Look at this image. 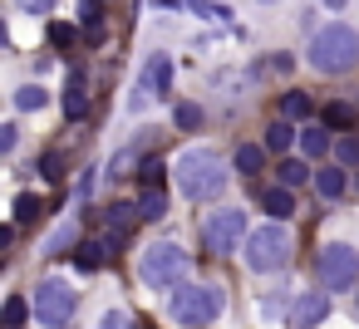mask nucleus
<instances>
[{
	"label": "nucleus",
	"instance_id": "1",
	"mask_svg": "<svg viewBox=\"0 0 359 329\" xmlns=\"http://www.w3.org/2000/svg\"><path fill=\"white\" fill-rule=\"evenodd\" d=\"M172 177H177V187H182V197L187 202H212V197H222L226 192V158L222 153H212V148H187V153H177V162H172Z\"/></svg>",
	"mask_w": 359,
	"mask_h": 329
},
{
	"label": "nucleus",
	"instance_id": "2",
	"mask_svg": "<svg viewBox=\"0 0 359 329\" xmlns=\"http://www.w3.org/2000/svg\"><path fill=\"white\" fill-rule=\"evenodd\" d=\"M310 64H315V74H349L359 64V30L354 25H325V30H315Z\"/></svg>",
	"mask_w": 359,
	"mask_h": 329
},
{
	"label": "nucleus",
	"instance_id": "3",
	"mask_svg": "<svg viewBox=\"0 0 359 329\" xmlns=\"http://www.w3.org/2000/svg\"><path fill=\"white\" fill-rule=\"evenodd\" d=\"M138 275H143L148 290H182V280H187V251L177 241H158V246H148L138 255Z\"/></svg>",
	"mask_w": 359,
	"mask_h": 329
},
{
	"label": "nucleus",
	"instance_id": "4",
	"mask_svg": "<svg viewBox=\"0 0 359 329\" xmlns=\"http://www.w3.org/2000/svg\"><path fill=\"white\" fill-rule=\"evenodd\" d=\"M290 231L280 226V221H271V226H256L251 236H246V265L251 270H261V275H271V270H280L285 260H290Z\"/></svg>",
	"mask_w": 359,
	"mask_h": 329
},
{
	"label": "nucleus",
	"instance_id": "5",
	"mask_svg": "<svg viewBox=\"0 0 359 329\" xmlns=\"http://www.w3.org/2000/svg\"><path fill=\"white\" fill-rule=\"evenodd\" d=\"M222 314V290L217 285H182L177 295H172V319L182 324V329H202V324H212Z\"/></svg>",
	"mask_w": 359,
	"mask_h": 329
},
{
	"label": "nucleus",
	"instance_id": "6",
	"mask_svg": "<svg viewBox=\"0 0 359 329\" xmlns=\"http://www.w3.org/2000/svg\"><path fill=\"white\" fill-rule=\"evenodd\" d=\"M35 319H40V329H65L69 324V314H74V304H79V295L65 285V280H40V290H35Z\"/></svg>",
	"mask_w": 359,
	"mask_h": 329
},
{
	"label": "nucleus",
	"instance_id": "7",
	"mask_svg": "<svg viewBox=\"0 0 359 329\" xmlns=\"http://www.w3.org/2000/svg\"><path fill=\"white\" fill-rule=\"evenodd\" d=\"M202 241H207V251H212V255H231V251L246 241V211H236V206L212 211V216H207V226H202Z\"/></svg>",
	"mask_w": 359,
	"mask_h": 329
},
{
	"label": "nucleus",
	"instance_id": "8",
	"mask_svg": "<svg viewBox=\"0 0 359 329\" xmlns=\"http://www.w3.org/2000/svg\"><path fill=\"white\" fill-rule=\"evenodd\" d=\"M320 285L325 290H349L354 285V275H359V251L354 246H344V241H330L325 251H320Z\"/></svg>",
	"mask_w": 359,
	"mask_h": 329
},
{
	"label": "nucleus",
	"instance_id": "9",
	"mask_svg": "<svg viewBox=\"0 0 359 329\" xmlns=\"http://www.w3.org/2000/svg\"><path fill=\"white\" fill-rule=\"evenodd\" d=\"M325 319H330V295L325 290H305L290 304V329H320Z\"/></svg>",
	"mask_w": 359,
	"mask_h": 329
},
{
	"label": "nucleus",
	"instance_id": "10",
	"mask_svg": "<svg viewBox=\"0 0 359 329\" xmlns=\"http://www.w3.org/2000/svg\"><path fill=\"white\" fill-rule=\"evenodd\" d=\"M143 89H148V94H168V89H172V59H168V55H148V64H143Z\"/></svg>",
	"mask_w": 359,
	"mask_h": 329
},
{
	"label": "nucleus",
	"instance_id": "11",
	"mask_svg": "<svg viewBox=\"0 0 359 329\" xmlns=\"http://www.w3.org/2000/svg\"><path fill=\"white\" fill-rule=\"evenodd\" d=\"M344 187H349V177H344V167H320V172H315V192H320L325 202H334V197H344Z\"/></svg>",
	"mask_w": 359,
	"mask_h": 329
},
{
	"label": "nucleus",
	"instance_id": "12",
	"mask_svg": "<svg viewBox=\"0 0 359 329\" xmlns=\"http://www.w3.org/2000/svg\"><path fill=\"white\" fill-rule=\"evenodd\" d=\"M261 206L271 211V221H285V216L295 211V197H290V187H271V192L261 197Z\"/></svg>",
	"mask_w": 359,
	"mask_h": 329
},
{
	"label": "nucleus",
	"instance_id": "13",
	"mask_svg": "<svg viewBox=\"0 0 359 329\" xmlns=\"http://www.w3.org/2000/svg\"><path fill=\"white\" fill-rule=\"evenodd\" d=\"M65 113H69V118H84V113H89V94H84V74H74V79H69V89H65Z\"/></svg>",
	"mask_w": 359,
	"mask_h": 329
},
{
	"label": "nucleus",
	"instance_id": "14",
	"mask_svg": "<svg viewBox=\"0 0 359 329\" xmlns=\"http://www.w3.org/2000/svg\"><path fill=\"white\" fill-rule=\"evenodd\" d=\"M295 143V128H290V118H276L271 128H266V153H285Z\"/></svg>",
	"mask_w": 359,
	"mask_h": 329
},
{
	"label": "nucleus",
	"instance_id": "15",
	"mask_svg": "<svg viewBox=\"0 0 359 329\" xmlns=\"http://www.w3.org/2000/svg\"><path fill=\"white\" fill-rule=\"evenodd\" d=\"M300 148H305L310 158H325V153L334 148V138H330V128H320V123H315V128H305V133H300Z\"/></svg>",
	"mask_w": 359,
	"mask_h": 329
},
{
	"label": "nucleus",
	"instance_id": "16",
	"mask_svg": "<svg viewBox=\"0 0 359 329\" xmlns=\"http://www.w3.org/2000/svg\"><path fill=\"white\" fill-rule=\"evenodd\" d=\"M138 216H143V221H163V216H168V197H163V187H148V192H143Z\"/></svg>",
	"mask_w": 359,
	"mask_h": 329
},
{
	"label": "nucleus",
	"instance_id": "17",
	"mask_svg": "<svg viewBox=\"0 0 359 329\" xmlns=\"http://www.w3.org/2000/svg\"><path fill=\"white\" fill-rule=\"evenodd\" d=\"M50 104V94L40 89V84H25V89H15V108L20 113H35V108H45Z\"/></svg>",
	"mask_w": 359,
	"mask_h": 329
},
{
	"label": "nucleus",
	"instance_id": "18",
	"mask_svg": "<svg viewBox=\"0 0 359 329\" xmlns=\"http://www.w3.org/2000/svg\"><path fill=\"white\" fill-rule=\"evenodd\" d=\"M310 108H315V104H310L305 94H285V99H280V118H290V123H295V118H310Z\"/></svg>",
	"mask_w": 359,
	"mask_h": 329
},
{
	"label": "nucleus",
	"instance_id": "19",
	"mask_svg": "<svg viewBox=\"0 0 359 329\" xmlns=\"http://www.w3.org/2000/svg\"><path fill=\"white\" fill-rule=\"evenodd\" d=\"M261 162H266V148H256V143H241L236 148V167L241 172H261Z\"/></svg>",
	"mask_w": 359,
	"mask_h": 329
},
{
	"label": "nucleus",
	"instance_id": "20",
	"mask_svg": "<svg viewBox=\"0 0 359 329\" xmlns=\"http://www.w3.org/2000/svg\"><path fill=\"white\" fill-rule=\"evenodd\" d=\"M305 177H310V167H305V162H295V158H285V162H280V187H300Z\"/></svg>",
	"mask_w": 359,
	"mask_h": 329
},
{
	"label": "nucleus",
	"instance_id": "21",
	"mask_svg": "<svg viewBox=\"0 0 359 329\" xmlns=\"http://www.w3.org/2000/svg\"><path fill=\"white\" fill-rule=\"evenodd\" d=\"M104 255H109V241H89V246H84V255H79V265H84V270H99V265H104Z\"/></svg>",
	"mask_w": 359,
	"mask_h": 329
},
{
	"label": "nucleus",
	"instance_id": "22",
	"mask_svg": "<svg viewBox=\"0 0 359 329\" xmlns=\"http://www.w3.org/2000/svg\"><path fill=\"white\" fill-rule=\"evenodd\" d=\"M25 309H35V304H25L20 295H11V300H6V329H20V324H25Z\"/></svg>",
	"mask_w": 359,
	"mask_h": 329
},
{
	"label": "nucleus",
	"instance_id": "23",
	"mask_svg": "<svg viewBox=\"0 0 359 329\" xmlns=\"http://www.w3.org/2000/svg\"><path fill=\"white\" fill-rule=\"evenodd\" d=\"M163 172H168V167H163L158 158H148V162L138 167V177H143V187H163Z\"/></svg>",
	"mask_w": 359,
	"mask_h": 329
},
{
	"label": "nucleus",
	"instance_id": "24",
	"mask_svg": "<svg viewBox=\"0 0 359 329\" xmlns=\"http://www.w3.org/2000/svg\"><path fill=\"white\" fill-rule=\"evenodd\" d=\"M334 153H339V162H344V167H359V138H339V143H334Z\"/></svg>",
	"mask_w": 359,
	"mask_h": 329
},
{
	"label": "nucleus",
	"instance_id": "25",
	"mask_svg": "<svg viewBox=\"0 0 359 329\" xmlns=\"http://www.w3.org/2000/svg\"><path fill=\"white\" fill-rule=\"evenodd\" d=\"M40 172H45L50 182H60V177H65V153H45V162H40Z\"/></svg>",
	"mask_w": 359,
	"mask_h": 329
},
{
	"label": "nucleus",
	"instance_id": "26",
	"mask_svg": "<svg viewBox=\"0 0 359 329\" xmlns=\"http://www.w3.org/2000/svg\"><path fill=\"white\" fill-rule=\"evenodd\" d=\"M133 216H138V206H114V211H109V226H114V231H128Z\"/></svg>",
	"mask_w": 359,
	"mask_h": 329
},
{
	"label": "nucleus",
	"instance_id": "27",
	"mask_svg": "<svg viewBox=\"0 0 359 329\" xmlns=\"http://www.w3.org/2000/svg\"><path fill=\"white\" fill-rule=\"evenodd\" d=\"M74 35H79L74 25H50V45H60V50H69V45H74Z\"/></svg>",
	"mask_w": 359,
	"mask_h": 329
},
{
	"label": "nucleus",
	"instance_id": "28",
	"mask_svg": "<svg viewBox=\"0 0 359 329\" xmlns=\"http://www.w3.org/2000/svg\"><path fill=\"white\" fill-rule=\"evenodd\" d=\"M197 123H202V108L197 104H182L177 108V128H197Z\"/></svg>",
	"mask_w": 359,
	"mask_h": 329
},
{
	"label": "nucleus",
	"instance_id": "29",
	"mask_svg": "<svg viewBox=\"0 0 359 329\" xmlns=\"http://www.w3.org/2000/svg\"><path fill=\"white\" fill-rule=\"evenodd\" d=\"M99 329H133V319H128V314H123V309H109V314H104V324H99Z\"/></svg>",
	"mask_w": 359,
	"mask_h": 329
},
{
	"label": "nucleus",
	"instance_id": "30",
	"mask_svg": "<svg viewBox=\"0 0 359 329\" xmlns=\"http://www.w3.org/2000/svg\"><path fill=\"white\" fill-rule=\"evenodd\" d=\"M15 143H20V128L6 123V128H0V153H15Z\"/></svg>",
	"mask_w": 359,
	"mask_h": 329
},
{
	"label": "nucleus",
	"instance_id": "31",
	"mask_svg": "<svg viewBox=\"0 0 359 329\" xmlns=\"http://www.w3.org/2000/svg\"><path fill=\"white\" fill-rule=\"evenodd\" d=\"M325 123L344 128V123H349V108H344V104H330V108H325Z\"/></svg>",
	"mask_w": 359,
	"mask_h": 329
},
{
	"label": "nucleus",
	"instance_id": "32",
	"mask_svg": "<svg viewBox=\"0 0 359 329\" xmlns=\"http://www.w3.org/2000/svg\"><path fill=\"white\" fill-rule=\"evenodd\" d=\"M35 206H40V202H35V197H30V192H25V197H20V202H15V216H20V221H30V216H35Z\"/></svg>",
	"mask_w": 359,
	"mask_h": 329
},
{
	"label": "nucleus",
	"instance_id": "33",
	"mask_svg": "<svg viewBox=\"0 0 359 329\" xmlns=\"http://www.w3.org/2000/svg\"><path fill=\"white\" fill-rule=\"evenodd\" d=\"M20 6H25V10H35V15H45V10L55 6V0H20Z\"/></svg>",
	"mask_w": 359,
	"mask_h": 329
},
{
	"label": "nucleus",
	"instance_id": "34",
	"mask_svg": "<svg viewBox=\"0 0 359 329\" xmlns=\"http://www.w3.org/2000/svg\"><path fill=\"white\" fill-rule=\"evenodd\" d=\"M325 6H330V10H344V0H325Z\"/></svg>",
	"mask_w": 359,
	"mask_h": 329
},
{
	"label": "nucleus",
	"instance_id": "35",
	"mask_svg": "<svg viewBox=\"0 0 359 329\" xmlns=\"http://www.w3.org/2000/svg\"><path fill=\"white\" fill-rule=\"evenodd\" d=\"M266 6H276V0H266Z\"/></svg>",
	"mask_w": 359,
	"mask_h": 329
}]
</instances>
